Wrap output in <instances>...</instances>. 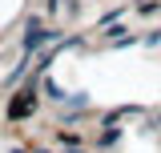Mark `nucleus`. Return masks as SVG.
<instances>
[{
    "label": "nucleus",
    "mask_w": 161,
    "mask_h": 153,
    "mask_svg": "<svg viewBox=\"0 0 161 153\" xmlns=\"http://www.w3.org/2000/svg\"><path fill=\"white\" fill-rule=\"evenodd\" d=\"M28 105H32V93H24L16 105H12V117H24V113H28Z\"/></svg>",
    "instance_id": "f03ea898"
},
{
    "label": "nucleus",
    "mask_w": 161,
    "mask_h": 153,
    "mask_svg": "<svg viewBox=\"0 0 161 153\" xmlns=\"http://www.w3.org/2000/svg\"><path fill=\"white\" fill-rule=\"evenodd\" d=\"M44 37H48V32H44L40 24H28V40H24V48H28V53H32V48H40V44H44Z\"/></svg>",
    "instance_id": "f257e3e1"
}]
</instances>
